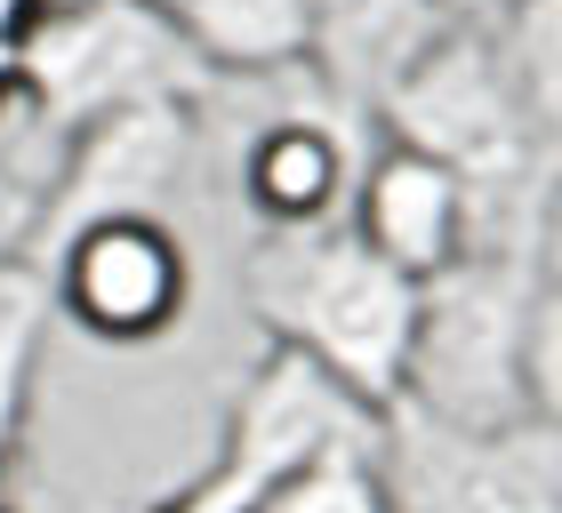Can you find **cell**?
Instances as JSON below:
<instances>
[{"mask_svg": "<svg viewBox=\"0 0 562 513\" xmlns=\"http://www.w3.org/2000/svg\"><path fill=\"white\" fill-rule=\"evenodd\" d=\"M353 185L362 169L346 161V137L322 128L314 113H290L249 137L241 152V201L266 233H314V225L353 217Z\"/></svg>", "mask_w": 562, "mask_h": 513, "instance_id": "11", "label": "cell"}, {"mask_svg": "<svg viewBox=\"0 0 562 513\" xmlns=\"http://www.w3.org/2000/svg\"><path fill=\"white\" fill-rule=\"evenodd\" d=\"M65 9H89V0H41V16H65Z\"/></svg>", "mask_w": 562, "mask_h": 513, "instance_id": "22", "label": "cell"}, {"mask_svg": "<svg viewBox=\"0 0 562 513\" xmlns=\"http://www.w3.org/2000/svg\"><path fill=\"white\" fill-rule=\"evenodd\" d=\"M186 161H193V105H145V113H113V121L81 128L57 161V185H48L33 265H48L89 225L161 217V201L177 193Z\"/></svg>", "mask_w": 562, "mask_h": 513, "instance_id": "7", "label": "cell"}, {"mask_svg": "<svg viewBox=\"0 0 562 513\" xmlns=\"http://www.w3.org/2000/svg\"><path fill=\"white\" fill-rule=\"evenodd\" d=\"M386 498L394 513H562V433H467L418 409L386 418Z\"/></svg>", "mask_w": 562, "mask_h": 513, "instance_id": "5", "label": "cell"}, {"mask_svg": "<svg viewBox=\"0 0 562 513\" xmlns=\"http://www.w3.org/2000/svg\"><path fill=\"white\" fill-rule=\"evenodd\" d=\"M241 297L266 321L273 345L322 362L362 401L394 409L411 385L418 345V297L426 281L386 265L353 225H314V233H258L241 265Z\"/></svg>", "mask_w": 562, "mask_h": 513, "instance_id": "2", "label": "cell"}, {"mask_svg": "<svg viewBox=\"0 0 562 513\" xmlns=\"http://www.w3.org/2000/svg\"><path fill=\"white\" fill-rule=\"evenodd\" d=\"M506 9H515V0H450V16H458V24H498Z\"/></svg>", "mask_w": 562, "mask_h": 513, "instance_id": "21", "label": "cell"}, {"mask_svg": "<svg viewBox=\"0 0 562 513\" xmlns=\"http://www.w3.org/2000/svg\"><path fill=\"white\" fill-rule=\"evenodd\" d=\"M24 96V41H0V105Z\"/></svg>", "mask_w": 562, "mask_h": 513, "instance_id": "20", "label": "cell"}, {"mask_svg": "<svg viewBox=\"0 0 562 513\" xmlns=\"http://www.w3.org/2000/svg\"><path fill=\"white\" fill-rule=\"evenodd\" d=\"M539 281L547 265H522V256H458L450 273H434L418 297L411 385L394 409H418V418H442L467 433L530 425L522 345H530Z\"/></svg>", "mask_w": 562, "mask_h": 513, "instance_id": "3", "label": "cell"}, {"mask_svg": "<svg viewBox=\"0 0 562 513\" xmlns=\"http://www.w3.org/2000/svg\"><path fill=\"white\" fill-rule=\"evenodd\" d=\"M48 185H57V176H24V169L0 161V265L33 256V241H41V209H48Z\"/></svg>", "mask_w": 562, "mask_h": 513, "instance_id": "17", "label": "cell"}, {"mask_svg": "<svg viewBox=\"0 0 562 513\" xmlns=\"http://www.w3.org/2000/svg\"><path fill=\"white\" fill-rule=\"evenodd\" d=\"M41 24V0H0V41H33Z\"/></svg>", "mask_w": 562, "mask_h": 513, "instance_id": "19", "label": "cell"}, {"mask_svg": "<svg viewBox=\"0 0 562 513\" xmlns=\"http://www.w3.org/2000/svg\"><path fill=\"white\" fill-rule=\"evenodd\" d=\"M57 281L48 265L16 256L0 265V449H16V425H24V394H33V362H41V338L57 321Z\"/></svg>", "mask_w": 562, "mask_h": 513, "instance_id": "14", "label": "cell"}, {"mask_svg": "<svg viewBox=\"0 0 562 513\" xmlns=\"http://www.w3.org/2000/svg\"><path fill=\"white\" fill-rule=\"evenodd\" d=\"M186 33L217 72H290L314 48L305 0H186Z\"/></svg>", "mask_w": 562, "mask_h": 513, "instance_id": "12", "label": "cell"}, {"mask_svg": "<svg viewBox=\"0 0 562 513\" xmlns=\"http://www.w3.org/2000/svg\"><path fill=\"white\" fill-rule=\"evenodd\" d=\"M153 9H169V16H186V0H153Z\"/></svg>", "mask_w": 562, "mask_h": 513, "instance_id": "23", "label": "cell"}, {"mask_svg": "<svg viewBox=\"0 0 562 513\" xmlns=\"http://www.w3.org/2000/svg\"><path fill=\"white\" fill-rule=\"evenodd\" d=\"M378 449H386V442H378ZM378 449H338V457H322V466L273 481L258 513H394L386 457H378Z\"/></svg>", "mask_w": 562, "mask_h": 513, "instance_id": "15", "label": "cell"}, {"mask_svg": "<svg viewBox=\"0 0 562 513\" xmlns=\"http://www.w3.org/2000/svg\"><path fill=\"white\" fill-rule=\"evenodd\" d=\"M515 81V105L530 113L539 145L562 161V0H515L498 24H482Z\"/></svg>", "mask_w": 562, "mask_h": 513, "instance_id": "13", "label": "cell"}, {"mask_svg": "<svg viewBox=\"0 0 562 513\" xmlns=\"http://www.w3.org/2000/svg\"><path fill=\"white\" fill-rule=\"evenodd\" d=\"M210 81L217 65L201 57V41L153 0H89V9L41 16L24 41V105L57 137L145 105H193Z\"/></svg>", "mask_w": 562, "mask_h": 513, "instance_id": "4", "label": "cell"}, {"mask_svg": "<svg viewBox=\"0 0 562 513\" xmlns=\"http://www.w3.org/2000/svg\"><path fill=\"white\" fill-rule=\"evenodd\" d=\"M386 418L394 409L362 401L346 377H329L322 362H305L290 345H266L249 377L234 385V409H225V442H217V466L241 474L249 490H273L305 466L338 449H378L386 442Z\"/></svg>", "mask_w": 562, "mask_h": 513, "instance_id": "6", "label": "cell"}, {"mask_svg": "<svg viewBox=\"0 0 562 513\" xmlns=\"http://www.w3.org/2000/svg\"><path fill=\"white\" fill-rule=\"evenodd\" d=\"M353 233H362L386 265H402L411 281L450 273L458 256L474 249V217H467V185L434 161V152L386 137L362 161V185H353Z\"/></svg>", "mask_w": 562, "mask_h": 513, "instance_id": "10", "label": "cell"}, {"mask_svg": "<svg viewBox=\"0 0 562 513\" xmlns=\"http://www.w3.org/2000/svg\"><path fill=\"white\" fill-rule=\"evenodd\" d=\"M305 72L346 113H386V96L450 41V0H305Z\"/></svg>", "mask_w": 562, "mask_h": 513, "instance_id": "9", "label": "cell"}, {"mask_svg": "<svg viewBox=\"0 0 562 513\" xmlns=\"http://www.w3.org/2000/svg\"><path fill=\"white\" fill-rule=\"evenodd\" d=\"M386 137L434 152L467 185L474 249L467 256H522L547 265V233L562 209V161L539 145L530 113L515 105L498 48L482 24H450V41L386 96Z\"/></svg>", "mask_w": 562, "mask_h": 513, "instance_id": "1", "label": "cell"}, {"mask_svg": "<svg viewBox=\"0 0 562 513\" xmlns=\"http://www.w3.org/2000/svg\"><path fill=\"white\" fill-rule=\"evenodd\" d=\"M0 513H9V505H0Z\"/></svg>", "mask_w": 562, "mask_h": 513, "instance_id": "24", "label": "cell"}, {"mask_svg": "<svg viewBox=\"0 0 562 513\" xmlns=\"http://www.w3.org/2000/svg\"><path fill=\"white\" fill-rule=\"evenodd\" d=\"M266 498L249 490L241 474H225V466H210L201 481H186V490H169L161 505H145V513H258Z\"/></svg>", "mask_w": 562, "mask_h": 513, "instance_id": "18", "label": "cell"}, {"mask_svg": "<svg viewBox=\"0 0 562 513\" xmlns=\"http://www.w3.org/2000/svg\"><path fill=\"white\" fill-rule=\"evenodd\" d=\"M48 281H57V305L81 338L153 345L186 314L193 265H186V241L161 217H113L48 256Z\"/></svg>", "mask_w": 562, "mask_h": 513, "instance_id": "8", "label": "cell"}, {"mask_svg": "<svg viewBox=\"0 0 562 513\" xmlns=\"http://www.w3.org/2000/svg\"><path fill=\"white\" fill-rule=\"evenodd\" d=\"M522 385H530V425L562 433V273H547L539 281V305H530Z\"/></svg>", "mask_w": 562, "mask_h": 513, "instance_id": "16", "label": "cell"}]
</instances>
